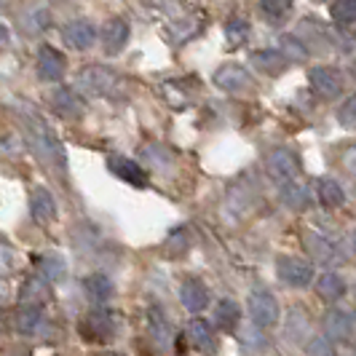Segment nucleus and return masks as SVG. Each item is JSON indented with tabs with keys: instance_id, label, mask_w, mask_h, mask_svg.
I'll list each match as a JSON object with an SVG mask.
<instances>
[{
	"instance_id": "f03ea898",
	"label": "nucleus",
	"mask_w": 356,
	"mask_h": 356,
	"mask_svg": "<svg viewBox=\"0 0 356 356\" xmlns=\"http://www.w3.org/2000/svg\"><path fill=\"white\" fill-rule=\"evenodd\" d=\"M115 83H118V75L105 65H91L75 75V86L89 97H102V94L115 89Z\"/></svg>"
},
{
	"instance_id": "0eeeda50",
	"label": "nucleus",
	"mask_w": 356,
	"mask_h": 356,
	"mask_svg": "<svg viewBox=\"0 0 356 356\" xmlns=\"http://www.w3.org/2000/svg\"><path fill=\"white\" fill-rule=\"evenodd\" d=\"M308 81H311V89L316 91L321 99H335L343 89V78L335 67H314L308 72Z\"/></svg>"
},
{
	"instance_id": "dca6fc26",
	"label": "nucleus",
	"mask_w": 356,
	"mask_h": 356,
	"mask_svg": "<svg viewBox=\"0 0 356 356\" xmlns=\"http://www.w3.org/2000/svg\"><path fill=\"white\" fill-rule=\"evenodd\" d=\"M305 247L314 254V260H319L324 266L338 263V247H335L327 236H321V233H308V236H305Z\"/></svg>"
},
{
	"instance_id": "58836bf2",
	"label": "nucleus",
	"mask_w": 356,
	"mask_h": 356,
	"mask_svg": "<svg viewBox=\"0 0 356 356\" xmlns=\"http://www.w3.org/2000/svg\"><path fill=\"white\" fill-rule=\"evenodd\" d=\"M6 40H8V30H6V24H0V49L6 46Z\"/></svg>"
},
{
	"instance_id": "f3484780",
	"label": "nucleus",
	"mask_w": 356,
	"mask_h": 356,
	"mask_svg": "<svg viewBox=\"0 0 356 356\" xmlns=\"http://www.w3.org/2000/svg\"><path fill=\"white\" fill-rule=\"evenodd\" d=\"M188 340H191L193 348L204 351V354H212L214 348H217L212 327H209V321H204V319H193L188 324Z\"/></svg>"
},
{
	"instance_id": "473e14b6",
	"label": "nucleus",
	"mask_w": 356,
	"mask_h": 356,
	"mask_svg": "<svg viewBox=\"0 0 356 356\" xmlns=\"http://www.w3.org/2000/svg\"><path fill=\"white\" fill-rule=\"evenodd\" d=\"M330 14L340 24H354L356 22V0H340L330 6Z\"/></svg>"
},
{
	"instance_id": "ea45409f",
	"label": "nucleus",
	"mask_w": 356,
	"mask_h": 356,
	"mask_svg": "<svg viewBox=\"0 0 356 356\" xmlns=\"http://www.w3.org/2000/svg\"><path fill=\"white\" fill-rule=\"evenodd\" d=\"M351 250L356 252V231H354V236H351Z\"/></svg>"
},
{
	"instance_id": "b1692460",
	"label": "nucleus",
	"mask_w": 356,
	"mask_h": 356,
	"mask_svg": "<svg viewBox=\"0 0 356 356\" xmlns=\"http://www.w3.org/2000/svg\"><path fill=\"white\" fill-rule=\"evenodd\" d=\"M316 193H319V201L327 207V209H335L340 207L343 201H346V193H343V188H340L335 179L324 177L316 182Z\"/></svg>"
},
{
	"instance_id": "ddd939ff",
	"label": "nucleus",
	"mask_w": 356,
	"mask_h": 356,
	"mask_svg": "<svg viewBox=\"0 0 356 356\" xmlns=\"http://www.w3.org/2000/svg\"><path fill=\"white\" fill-rule=\"evenodd\" d=\"M129 40V24L124 19H110L105 27H102V46L107 54H118Z\"/></svg>"
},
{
	"instance_id": "423d86ee",
	"label": "nucleus",
	"mask_w": 356,
	"mask_h": 356,
	"mask_svg": "<svg viewBox=\"0 0 356 356\" xmlns=\"http://www.w3.org/2000/svg\"><path fill=\"white\" fill-rule=\"evenodd\" d=\"M276 270H279L282 282L289 286H308L314 282V268L300 257H282L276 263Z\"/></svg>"
},
{
	"instance_id": "f257e3e1",
	"label": "nucleus",
	"mask_w": 356,
	"mask_h": 356,
	"mask_svg": "<svg viewBox=\"0 0 356 356\" xmlns=\"http://www.w3.org/2000/svg\"><path fill=\"white\" fill-rule=\"evenodd\" d=\"M22 115H24V129H27V140L33 145L35 156L40 161H46L54 169H65V150L62 143L56 140V134L51 131V126L46 124V118L35 113L27 102H22Z\"/></svg>"
},
{
	"instance_id": "bb28decb",
	"label": "nucleus",
	"mask_w": 356,
	"mask_h": 356,
	"mask_svg": "<svg viewBox=\"0 0 356 356\" xmlns=\"http://www.w3.org/2000/svg\"><path fill=\"white\" fill-rule=\"evenodd\" d=\"M282 201H284L289 209H305L308 207V191L300 182H284L282 185Z\"/></svg>"
},
{
	"instance_id": "c756f323",
	"label": "nucleus",
	"mask_w": 356,
	"mask_h": 356,
	"mask_svg": "<svg viewBox=\"0 0 356 356\" xmlns=\"http://www.w3.org/2000/svg\"><path fill=\"white\" fill-rule=\"evenodd\" d=\"M188 247H191V236H188L185 228L172 231L169 233V238L163 241V252H166L169 257H182V254L188 252Z\"/></svg>"
},
{
	"instance_id": "a878e982",
	"label": "nucleus",
	"mask_w": 356,
	"mask_h": 356,
	"mask_svg": "<svg viewBox=\"0 0 356 356\" xmlns=\"http://www.w3.org/2000/svg\"><path fill=\"white\" fill-rule=\"evenodd\" d=\"M316 292H319V298H324L327 303H335V300L343 298L346 284H343V279H340L338 273H324L319 279V284H316Z\"/></svg>"
},
{
	"instance_id": "aec40b11",
	"label": "nucleus",
	"mask_w": 356,
	"mask_h": 356,
	"mask_svg": "<svg viewBox=\"0 0 356 356\" xmlns=\"http://www.w3.org/2000/svg\"><path fill=\"white\" fill-rule=\"evenodd\" d=\"M324 330H327V338L330 340H348L351 338V319H348V314H343L338 308L327 311Z\"/></svg>"
},
{
	"instance_id": "72a5a7b5",
	"label": "nucleus",
	"mask_w": 356,
	"mask_h": 356,
	"mask_svg": "<svg viewBox=\"0 0 356 356\" xmlns=\"http://www.w3.org/2000/svg\"><path fill=\"white\" fill-rule=\"evenodd\" d=\"M289 3L286 0H263L260 3V14L268 19V22H282L284 14H289Z\"/></svg>"
},
{
	"instance_id": "a211bd4d",
	"label": "nucleus",
	"mask_w": 356,
	"mask_h": 356,
	"mask_svg": "<svg viewBox=\"0 0 356 356\" xmlns=\"http://www.w3.org/2000/svg\"><path fill=\"white\" fill-rule=\"evenodd\" d=\"M252 62L257 70H263L266 75H282L286 70V62L284 54L276 51V49H263V51H254L252 54Z\"/></svg>"
},
{
	"instance_id": "cd10ccee",
	"label": "nucleus",
	"mask_w": 356,
	"mask_h": 356,
	"mask_svg": "<svg viewBox=\"0 0 356 356\" xmlns=\"http://www.w3.org/2000/svg\"><path fill=\"white\" fill-rule=\"evenodd\" d=\"M147 324H150V332L156 335V340H159L161 346H169L172 343V332H169V319L161 314L159 305H153L150 311H147Z\"/></svg>"
},
{
	"instance_id": "7ed1b4c3",
	"label": "nucleus",
	"mask_w": 356,
	"mask_h": 356,
	"mask_svg": "<svg viewBox=\"0 0 356 356\" xmlns=\"http://www.w3.org/2000/svg\"><path fill=\"white\" fill-rule=\"evenodd\" d=\"M266 169L270 177L279 182H295L298 172H300V159L289 150V147H273L266 156Z\"/></svg>"
},
{
	"instance_id": "a19ab883",
	"label": "nucleus",
	"mask_w": 356,
	"mask_h": 356,
	"mask_svg": "<svg viewBox=\"0 0 356 356\" xmlns=\"http://www.w3.org/2000/svg\"><path fill=\"white\" fill-rule=\"evenodd\" d=\"M351 72H354V78H356V62H354V65H351Z\"/></svg>"
},
{
	"instance_id": "1a4fd4ad",
	"label": "nucleus",
	"mask_w": 356,
	"mask_h": 356,
	"mask_svg": "<svg viewBox=\"0 0 356 356\" xmlns=\"http://www.w3.org/2000/svg\"><path fill=\"white\" fill-rule=\"evenodd\" d=\"M110 169H113L115 177L126 179V182L134 185V188H145V185H147V172H145L137 161L113 156V159H110Z\"/></svg>"
},
{
	"instance_id": "e433bc0d",
	"label": "nucleus",
	"mask_w": 356,
	"mask_h": 356,
	"mask_svg": "<svg viewBox=\"0 0 356 356\" xmlns=\"http://www.w3.org/2000/svg\"><path fill=\"white\" fill-rule=\"evenodd\" d=\"M49 24V14L43 11V8H35V11H30L27 17H24V27L30 30V33H38V30H43Z\"/></svg>"
},
{
	"instance_id": "5701e85b",
	"label": "nucleus",
	"mask_w": 356,
	"mask_h": 356,
	"mask_svg": "<svg viewBox=\"0 0 356 356\" xmlns=\"http://www.w3.org/2000/svg\"><path fill=\"white\" fill-rule=\"evenodd\" d=\"M19 332H24V335H38L43 327H46V319H43V314H40V308H19L17 311V319H14Z\"/></svg>"
},
{
	"instance_id": "f8f14e48",
	"label": "nucleus",
	"mask_w": 356,
	"mask_h": 356,
	"mask_svg": "<svg viewBox=\"0 0 356 356\" xmlns=\"http://www.w3.org/2000/svg\"><path fill=\"white\" fill-rule=\"evenodd\" d=\"M65 40L70 43L72 49L86 51V49H91V46H94V40H97V30L91 27L89 22L78 19V22H70V24L65 27Z\"/></svg>"
},
{
	"instance_id": "39448f33",
	"label": "nucleus",
	"mask_w": 356,
	"mask_h": 356,
	"mask_svg": "<svg viewBox=\"0 0 356 356\" xmlns=\"http://www.w3.org/2000/svg\"><path fill=\"white\" fill-rule=\"evenodd\" d=\"M250 311L257 327H273L279 321V303L266 289H254L250 295Z\"/></svg>"
},
{
	"instance_id": "4468645a",
	"label": "nucleus",
	"mask_w": 356,
	"mask_h": 356,
	"mask_svg": "<svg viewBox=\"0 0 356 356\" xmlns=\"http://www.w3.org/2000/svg\"><path fill=\"white\" fill-rule=\"evenodd\" d=\"M30 212H33L38 222H51L56 217V204H54L51 193L43 185L33 188V193H30Z\"/></svg>"
},
{
	"instance_id": "f704fd0d",
	"label": "nucleus",
	"mask_w": 356,
	"mask_h": 356,
	"mask_svg": "<svg viewBox=\"0 0 356 356\" xmlns=\"http://www.w3.org/2000/svg\"><path fill=\"white\" fill-rule=\"evenodd\" d=\"M338 121H340V126H346V129H356V97H348L346 105H340Z\"/></svg>"
},
{
	"instance_id": "393cba45",
	"label": "nucleus",
	"mask_w": 356,
	"mask_h": 356,
	"mask_svg": "<svg viewBox=\"0 0 356 356\" xmlns=\"http://www.w3.org/2000/svg\"><path fill=\"white\" fill-rule=\"evenodd\" d=\"M49 298H51V289H49L46 282H40V276L30 279L24 284V289H22V300L27 303V308H38L40 303H46Z\"/></svg>"
},
{
	"instance_id": "412c9836",
	"label": "nucleus",
	"mask_w": 356,
	"mask_h": 356,
	"mask_svg": "<svg viewBox=\"0 0 356 356\" xmlns=\"http://www.w3.org/2000/svg\"><path fill=\"white\" fill-rule=\"evenodd\" d=\"M238 319H241V308H238L236 300L222 298L220 303L214 305V321H217V327H222L225 332H233V330L238 327Z\"/></svg>"
},
{
	"instance_id": "c85d7f7f",
	"label": "nucleus",
	"mask_w": 356,
	"mask_h": 356,
	"mask_svg": "<svg viewBox=\"0 0 356 356\" xmlns=\"http://www.w3.org/2000/svg\"><path fill=\"white\" fill-rule=\"evenodd\" d=\"M279 51L284 54L286 62H303L308 59V49L298 35H282L279 38Z\"/></svg>"
},
{
	"instance_id": "6ab92c4d",
	"label": "nucleus",
	"mask_w": 356,
	"mask_h": 356,
	"mask_svg": "<svg viewBox=\"0 0 356 356\" xmlns=\"http://www.w3.org/2000/svg\"><path fill=\"white\" fill-rule=\"evenodd\" d=\"M201 27H204V19L198 17V14L196 17H182L169 24V38H172L175 46H182L185 40H191L193 35H198Z\"/></svg>"
},
{
	"instance_id": "2f4dec72",
	"label": "nucleus",
	"mask_w": 356,
	"mask_h": 356,
	"mask_svg": "<svg viewBox=\"0 0 356 356\" xmlns=\"http://www.w3.org/2000/svg\"><path fill=\"white\" fill-rule=\"evenodd\" d=\"M38 268L43 270V276H46L49 282H59V279H65V270H67L59 254H46V257H40V260H38Z\"/></svg>"
},
{
	"instance_id": "7c9ffc66",
	"label": "nucleus",
	"mask_w": 356,
	"mask_h": 356,
	"mask_svg": "<svg viewBox=\"0 0 356 356\" xmlns=\"http://www.w3.org/2000/svg\"><path fill=\"white\" fill-rule=\"evenodd\" d=\"M225 38H228V46H231V49L244 46V40L250 38V22H247V19H231V22L225 24Z\"/></svg>"
},
{
	"instance_id": "2eb2a0df",
	"label": "nucleus",
	"mask_w": 356,
	"mask_h": 356,
	"mask_svg": "<svg viewBox=\"0 0 356 356\" xmlns=\"http://www.w3.org/2000/svg\"><path fill=\"white\" fill-rule=\"evenodd\" d=\"M179 300L182 305L191 311V314H198V311H204L207 303H209V295H207V286L201 284L198 279H188L182 289H179Z\"/></svg>"
},
{
	"instance_id": "4c0bfd02",
	"label": "nucleus",
	"mask_w": 356,
	"mask_h": 356,
	"mask_svg": "<svg viewBox=\"0 0 356 356\" xmlns=\"http://www.w3.org/2000/svg\"><path fill=\"white\" fill-rule=\"evenodd\" d=\"M343 166H346L351 175H356V145L354 147H348V153L343 156Z\"/></svg>"
},
{
	"instance_id": "20e7f679",
	"label": "nucleus",
	"mask_w": 356,
	"mask_h": 356,
	"mask_svg": "<svg viewBox=\"0 0 356 356\" xmlns=\"http://www.w3.org/2000/svg\"><path fill=\"white\" fill-rule=\"evenodd\" d=\"M115 332V316L107 311H91L86 319L81 321V335L89 343H105Z\"/></svg>"
},
{
	"instance_id": "6e6552de",
	"label": "nucleus",
	"mask_w": 356,
	"mask_h": 356,
	"mask_svg": "<svg viewBox=\"0 0 356 356\" xmlns=\"http://www.w3.org/2000/svg\"><path fill=\"white\" fill-rule=\"evenodd\" d=\"M214 83H217L222 91H233V94H238V91L250 89L252 78H250V72L244 70L241 65H222L220 70L214 72Z\"/></svg>"
},
{
	"instance_id": "9b49d317",
	"label": "nucleus",
	"mask_w": 356,
	"mask_h": 356,
	"mask_svg": "<svg viewBox=\"0 0 356 356\" xmlns=\"http://www.w3.org/2000/svg\"><path fill=\"white\" fill-rule=\"evenodd\" d=\"M51 107L65 118H75V115L83 113V99L67 86H59V89L51 91Z\"/></svg>"
},
{
	"instance_id": "c9c22d12",
	"label": "nucleus",
	"mask_w": 356,
	"mask_h": 356,
	"mask_svg": "<svg viewBox=\"0 0 356 356\" xmlns=\"http://www.w3.org/2000/svg\"><path fill=\"white\" fill-rule=\"evenodd\" d=\"M305 354L308 356H335V346H332V340H327V338H314L311 343H308Z\"/></svg>"
},
{
	"instance_id": "9d476101",
	"label": "nucleus",
	"mask_w": 356,
	"mask_h": 356,
	"mask_svg": "<svg viewBox=\"0 0 356 356\" xmlns=\"http://www.w3.org/2000/svg\"><path fill=\"white\" fill-rule=\"evenodd\" d=\"M38 72L43 81H59L65 72V56L51 49V46H40L38 51Z\"/></svg>"
},
{
	"instance_id": "4be33fe9",
	"label": "nucleus",
	"mask_w": 356,
	"mask_h": 356,
	"mask_svg": "<svg viewBox=\"0 0 356 356\" xmlns=\"http://www.w3.org/2000/svg\"><path fill=\"white\" fill-rule=\"evenodd\" d=\"M83 292L91 303H105L107 298L113 295V282L107 279L105 273H91L83 279Z\"/></svg>"
}]
</instances>
